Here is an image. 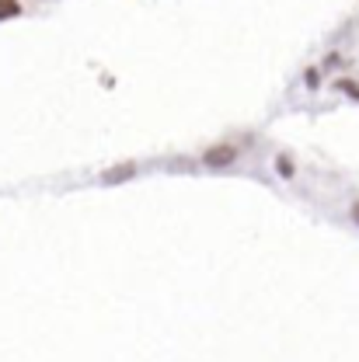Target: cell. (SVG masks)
<instances>
[{"label":"cell","mask_w":359,"mask_h":362,"mask_svg":"<svg viewBox=\"0 0 359 362\" xmlns=\"http://www.w3.org/2000/svg\"><path fill=\"white\" fill-rule=\"evenodd\" d=\"M353 216H356V223H359V202H356V206H353Z\"/></svg>","instance_id":"3957f363"},{"label":"cell","mask_w":359,"mask_h":362,"mask_svg":"<svg viewBox=\"0 0 359 362\" xmlns=\"http://www.w3.org/2000/svg\"><path fill=\"white\" fill-rule=\"evenodd\" d=\"M21 14V4L18 0H0V21L4 18H18Z\"/></svg>","instance_id":"7a4b0ae2"},{"label":"cell","mask_w":359,"mask_h":362,"mask_svg":"<svg viewBox=\"0 0 359 362\" xmlns=\"http://www.w3.org/2000/svg\"><path fill=\"white\" fill-rule=\"evenodd\" d=\"M234 157H237V150H234V146H213L203 160H206V164H213V168H220V164H230Z\"/></svg>","instance_id":"6da1fadb"}]
</instances>
